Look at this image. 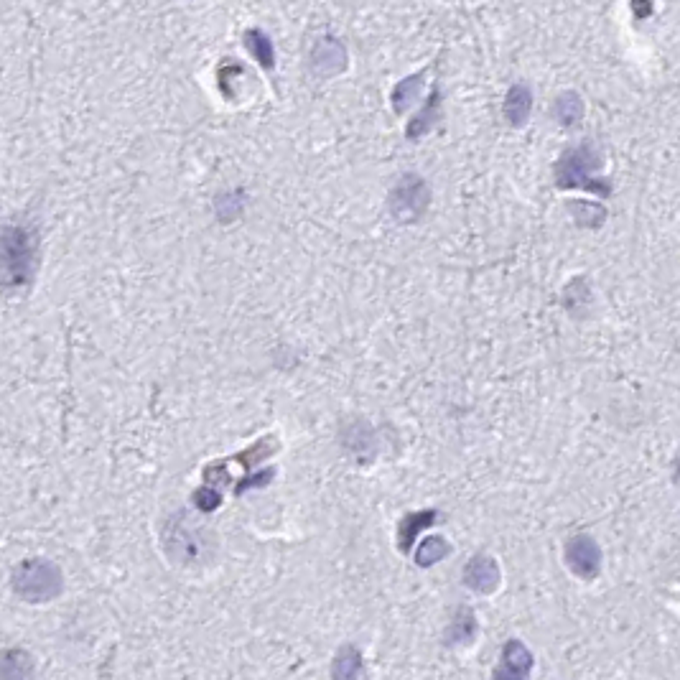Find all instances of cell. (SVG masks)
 Returning a JSON list of instances; mask_svg holds the SVG:
<instances>
[{
	"mask_svg": "<svg viewBox=\"0 0 680 680\" xmlns=\"http://www.w3.org/2000/svg\"><path fill=\"white\" fill-rule=\"evenodd\" d=\"M39 268V230L31 222L0 225V293L29 288Z\"/></svg>",
	"mask_w": 680,
	"mask_h": 680,
	"instance_id": "cell-1",
	"label": "cell"
},
{
	"mask_svg": "<svg viewBox=\"0 0 680 680\" xmlns=\"http://www.w3.org/2000/svg\"><path fill=\"white\" fill-rule=\"evenodd\" d=\"M62 586V571H59L57 563L46 561V558L23 561L13 571V591L21 596L23 602H51L62 594Z\"/></svg>",
	"mask_w": 680,
	"mask_h": 680,
	"instance_id": "cell-2",
	"label": "cell"
},
{
	"mask_svg": "<svg viewBox=\"0 0 680 680\" xmlns=\"http://www.w3.org/2000/svg\"><path fill=\"white\" fill-rule=\"evenodd\" d=\"M596 169H599V153L591 141H584L579 148L563 153L556 166V181L561 186H581L589 192L609 194L607 181L596 179Z\"/></svg>",
	"mask_w": 680,
	"mask_h": 680,
	"instance_id": "cell-3",
	"label": "cell"
},
{
	"mask_svg": "<svg viewBox=\"0 0 680 680\" xmlns=\"http://www.w3.org/2000/svg\"><path fill=\"white\" fill-rule=\"evenodd\" d=\"M428 204H431V186L418 174L400 176L388 199L390 214L400 225H416L426 214Z\"/></svg>",
	"mask_w": 680,
	"mask_h": 680,
	"instance_id": "cell-4",
	"label": "cell"
},
{
	"mask_svg": "<svg viewBox=\"0 0 680 680\" xmlns=\"http://www.w3.org/2000/svg\"><path fill=\"white\" fill-rule=\"evenodd\" d=\"M563 561L568 571L584 581H594L602 571V548L589 533L571 535L563 546Z\"/></svg>",
	"mask_w": 680,
	"mask_h": 680,
	"instance_id": "cell-5",
	"label": "cell"
},
{
	"mask_svg": "<svg viewBox=\"0 0 680 680\" xmlns=\"http://www.w3.org/2000/svg\"><path fill=\"white\" fill-rule=\"evenodd\" d=\"M533 668L535 655L530 652V647L523 640H518V637H510L502 645L500 663L492 670V680H530Z\"/></svg>",
	"mask_w": 680,
	"mask_h": 680,
	"instance_id": "cell-6",
	"label": "cell"
},
{
	"mask_svg": "<svg viewBox=\"0 0 680 680\" xmlns=\"http://www.w3.org/2000/svg\"><path fill=\"white\" fill-rule=\"evenodd\" d=\"M461 579L472 594L479 596H492L502 584V571L500 563L489 553H474L467 561L464 571H461Z\"/></svg>",
	"mask_w": 680,
	"mask_h": 680,
	"instance_id": "cell-7",
	"label": "cell"
},
{
	"mask_svg": "<svg viewBox=\"0 0 680 680\" xmlns=\"http://www.w3.org/2000/svg\"><path fill=\"white\" fill-rule=\"evenodd\" d=\"M347 46L337 36H319L311 46L309 69L316 77H334L347 69Z\"/></svg>",
	"mask_w": 680,
	"mask_h": 680,
	"instance_id": "cell-8",
	"label": "cell"
},
{
	"mask_svg": "<svg viewBox=\"0 0 680 680\" xmlns=\"http://www.w3.org/2000/svg\"><path fill=\"white\" fill-rule=\"evenodd\" d=\"M439 520H444V515H441L439 510H418L403 515L398 523V551L403 553V556H411L418 535L426 528H431V525L439 523Z\"/></svg>",
	"mask_w": 680,
	"mask_h": 680,
	"instance_id": "cell-9",
	"label": "cell"
},
{
	"mask_svg": "<svg viewBox=\"0 0 680 680\" xmlns=\"http://www.w3.org/2000/svg\"><path fill=\"white\" fill-rule=\"evenodd\" d=\"M479 632V624H477V614H474L472 607H456V612L451 614L449 624H446L444 630V647H464V645H472L474 637H477Z\"/></svg>",
	"mask_w": 680,
	"mask_h": 680,
	"instance_id": "cell-10",
	"label": "cell"
},
{
	"mask_svg": "<svg viewBox=\"0 0 680 680\" xmlns=\"http://www.w3.org/2000/svg\"><path fill=\"white\" fill-rule=\"evenodd\" d=\"M502 113H505L507 123L520 128V125L528 123L530 113H533V92L525 82H518L507 90L505 102H502Z\"/></svg>",
	"mask_w": 680,
	"mask_h": 680,
	"instance_id": "cell-11",
	"label": "cell"
},
{
	"mask_svg": "<svg viewBox=\"0 0 680 680\" xmlns=\"http://www.w3.org/2000/svg\"><path fill=\"white\" fill-rule=\"evenodd\" d=\"M342 444L347 446V451L360 456V459H372V454L377 451L375 431H372L370 423L362 421V418H357V421H352L347 428H344Z\"/></svg>",
	"mask_w": 680,
	"mask_h": 680,
	"instance_id": "cell-12",
	"label": "cell"
},
{
	"mask_svg": "<svg viewBox=\"0 0 680 680\" xmlns=\"http://www.w3.org/2000/svg\"><path fill=\"white\" fill-rule=\"evenodd\" d=\"M34 658L26 650H0V680H34Z\"/></svg>",
	"mask_w": 680,
	"mask_h": 680,
	"instance_id": "cell-13",
	"label": "cell"
},
{
	"mask_svg": "<svg viewBox=\"0 0 680 680\" xmlns=\"http://www.w3.org/2000/svg\"><path fill=\"white\" fill-rule=\"evenodd\" d=\"M362 673H365L362 652L355 645L339 647L332 663V680H360Z\"/></svg>",
	"mask_w": 680,
	"mask_h": 680,
	"instance_id": "cell-14",
	"label": "cell"
},
{
	"mask_svg": "<svg viewBox=\"0 0 680 680\" xmlns=\"http://www.w3.org/2000/svg\"><path fill=\"white\" fill-rule=\"evenodd\" d=\"M553 118L563 125V128H571V125L579 123L584 118V100L576 92H563L553 100Z\"/></svg>",
	"mask_w": 680,
	"mask_h": 680,
	"instance_id": "cell-15",
	"label": "cell"
},
{
	"mask_svg": "<svg viewBox=\"0 0 680 680\" xmlns=\"http://www.w3.org/2000/svg\"><path fill=\"white\" fill-rule=\"evenodd\" d=\"M449 553H451V543L444 538V535H428L421 546H418L416 558H413V561H416V566H421V568H431V566H436V563L444 561Z\"/></svg>",
	"mask_w": 680,
	"mask_h": 680,
	"instance_id": "cell-16",
	"label": "cell"
},
{
	"mask_svg": "<svg viewBox=\"0 0 680 680\" xmlns=\"http://www.w3.org/2000/svg\"><path fill=\"white\" fill-rule=\"evenodd\" d=\"M439 105H441V92L436 90L431 97H428V102L423 105L421 113L411 120L408 130H405V135H408L411 141L413 138H421V135H426L428 130L433 128V123H436V118H439Z\"/></svg>",
	"mask_w": 680,
	"mask_h": 680,
	"instance_id": "cell-17",
	"label": "cell"
},
{
	"mask_svg": "<svg viewBox=\"0 0 680 680\" xmlns=\"http://www.w3.org/2000/svg\"><path fill=\"white\" fill-rule=\"evenodd\" d=\"M423 77H426V72H418V74H413V77H405L403 82L395 85V90H393L395 113H405V110L413 105V100H416L418 92H421V87H423Z\"/></svg>",
	"mask_w": 680,
	"mask_h": 680,
	"instance_id": "cell-18",
	"label": "cell"
},
{
	"mask_svg": "<svg viewBox=\"0 0 680 680\" xmlns=\"http://www.w3.org/2000/svg\"><path fill=\"white\" fill-rule=\"evenodd\" d=\"M245 46H248L250 54H253L255 62H258L260 67L273 69V64H276V51H273V44H270V39L263 31L250 29L248 34H245Z\"/></svg>",
	"mask_w": 680,
	"mask_h": 680,
	"instance_id": "cell-19",
	"label": "cell"
},
{
	"mask_svg": "<svg viewBox=\"0 0 680 680\" xmlns=\"http://www.w3.org/2000/svg\"><path fill=\"white\" fill-rule=\"evenodd\" d=\"M242 209H245V197H242V192H225L217 197V202H214V212H217V217H220V222H232L237 220L242 214Z\"/></svg>",
	"mask_w": 680,
	"mask_h": 680,
	"instance_id": "cell-20",
	"label": "cell"
},
{
	"mask_svg": "<svg viewBox=\"0 0 680 680\" xmlns=\"http://www.w3.org/2000/svg\"><path fill=\"white\" fill-rule=\"evenodd\" d=\"M571 214L579 225L586 227H602V222L607 220V209L602 204H589V202H571Z\"/></svg>",
	"mask_w": 680,
	"mask_h": 680,
	"instance_id": "cell-21",
	"label": "cell"
},
{
	"mask_svg": "<svg viewBox=\"0 0 680 680\" xmlns=\"http://www.w3.org/2000/svg\"><path fill=\"white\" fill-rule=\"evenodd\" d=\"M563 304H566V309L571 311V316H579V311H584L586 306L591 304L589 286H586L584 281L571 283V286L566 288V293H563Z\"/></svg>",
	"mask_w": 680,
	"mask_h": 680,
	"instance_id": "cell-22",
	"label": "cell"
}]
</instances>
